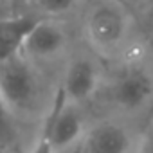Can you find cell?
Here are the masks:
<instances>
[{
	"label": "cell",
	"instance_id": "cell-1",
	"mask_svg": "<svg viewBox=\"0 0 153 153\" xmlns=\"http://www.w3.org/2000/svg\"><path fill=\"white\" fill-rule=\"evenodd\" d=\"M67 99L68 97H67L65 90L59 88L56 94L54 105L45 119L38 149H42V151L63 149L79 137L81 117L72 106L67 105Z\"/></svg>",
	"mask_w": 153,
	"mask_h": 153
},
{
	"label": "cell",
	"instance_id": "cell-2",
	"mask_svg": "<svg viewBox=\"0 0 153 153\" xmlns=\"http://www.w3.org/2000/svg\"><path fill=\"white\" fill-rule=\"evenodd\" d=\"M0 94L11 108H24L33 101L34 78L20 54L0 61Z\"/></svg>",
	"mask_w": 153,
	"mask_h": 153
},
{
	"label": "cell",
	"instance_id": "cell-3",
	"mask_svg": "<svg viewBox=\"0 0 153 153\" xmlns=\"http://www.w3.org/2000/svg\"><path fill=\"white\" fill-rule=\"evenodd\" d=\"M153 94V81L142 68H130L117 79L114 87V99L121 108L137 110L146 105Z\"/></svg>",
	"mask_w": 153,
	"mask_h": 153
},
{
	"label": "cell",
	"instance_id": "cell-4",
	"mask_svg": "<svg viewBox=\"0 0 153 153\" xmlns=\"http://www.w3.org/2000/svg\"><path fill=\"white\" fill-rule=\"evenodd\" d=\"M126 24H124V16L114 9V7H99L92 13L90 20H88V33L90 38L103 47L114 45L121 40V36L124 34Z\"/></svg>",
	"mask_w": 153,
	"mask_h": 153
},
{
	"label": "cell",
	"instance_id": "cell-5",
	"mask_svg": "<svg viewBox=\"0 0 153 153\" xmlns=\"http://www.w3.org/2000/svg\"><path fill=\"white\" fill-rule=\"evenodd\" d=\"M65 45V34L61 27L52 22H36L25 38L24 51L36 58H51Z\"/></svg>",
	"mask_w": 153,
	"mask_h": 153
},
{
	"label": "cell",
	"instance_id": "cell-6",
	"mask_svg": "<svg viewBox=\"0 0 153 153\" xmlns=\"http://www.w3.org/2000/svg\"><path fill=\"white\" fill-rule=\"evenodd\" d=\"M38 20L33 16H9L0 18V61L13 58L24 51V43Z\"/></svg>",
	"mask_w": 153,
	"mask_h": 153
},
{
	"label": "cell",
	"instance_id": "cell-7",
	"mask_svg": "<svg viewBox=\"0 0 153 153\" xmlns=\"http://www.w3.org/2000/svg\"><path fill=\"white\" fill-rule=\"evenodd\" d=\"M85 149L92 153H123L130 149V135L117 124L103 123L88 131Z\"/></svg>",
	"mask_w": 153,
	"mask_h": 153
},
{
	"label": "cell",
	"instance_id": "cell-8",
	"mask_svg": "<svg viewBox=\"0 0 153 153\" xmlns=\"http://www.w3.org/2000/svg\"><path fill=\"white\" fill-rule=\"evenodd\" d=\"M97 83V72L96 67L88 59H76L70 63L65 79H63V90L68 99L72 101H83L87 99Z\"/></svg>",
	"mask_w": 153,
	"mask_h": 153
},
{
	"label": "cell",
	"instance_id": "cell-9",
	"mask_svg": "<svg viewBox=\"0 0 153 153\" xmlns=\"http://www.w3.org/2000/svg\"><path fill=\"white\" fill-rule=\"evenodd\" d=\"M9 105L7 101L0 94V149L9 148V144L15 139V131H13V124H11V117H9Z\"/></svg>",
	"mask_w": 153,
	"mask_h": 153
},
{
	"label": "cell",
	"instance_id": "cell-10",
	"mask_svg": "<svg viewBox=\"0 0 153 153\" xmlns=\"http://www.w3.org/2000/svg\"><path fill=\"white\" fill-rule=\"evenodd\" d=\"M34 2L42 11H45L49 15H61V13H67L68 9H72L76 0H34Z\"/></svg>",
	"mask_w": 153,
	"mask_h": 153
},
{
	"label": "cell",
	"instance_id": "cell-11",
	"mask_svg": "<svg viewBox=\"0 0 153 153\" xmlns=\"http://www.w3.org/2000/svg\"><path fill=\"white\" fill-rule=\"evenodd\" d=\"M140 151H146V153H153V133L148 135L144 139V144L140 146Z\"/></svg>",
	"mask_w": 153,
	"mask_h": 153
},
{
	"label": "cell",
	"instance_id": "cell-12",
	"mask_svg": "<svg viewBox=\"0 0 153 153\" xmlns=\"http://www.w3.org/2000/svg\"><path fill=\"white\" fill-rule=\"evenodd\" d=\"M151 20H153V9H151Z\"/></svg>",
	"mask_w": 153,
	"mask_h": 153
}]
</instances>
